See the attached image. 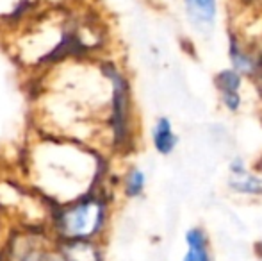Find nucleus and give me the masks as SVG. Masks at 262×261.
Segmentation results:
<instances>
[{
	"label": "nucleus",
	"instance_id": "f257e3e1",
	"mask_svg": "<svg viewBox=\"0 0 262 261\" xmlns=\"http://www.w3.org/2000/svg\"><path fill=\"white\" fill-rule=\"evenodd\" d=\"M31 174H36L39 195L54 206H64L97 190L104 175L97 150L86 143L52 136L38 143L31 157Z\"/></svg>",
	"mask_w": 262,
	"mask_h": 261
},
{
	"label": "nucleus",
	"instance_id": "f03ea898",
	"mask_svg": "<svg viewBox=\"0 0 262 261\" xmlns=\"http://www.w3.org/2000/svg\"><path fill=\"white\" fill-rule=\"evenodd\" d=\"M111 218L109 197L97 188L64 206H54L52 233L55 240L100 242Z\"/></svg>",
	"mask_w": 262,
	"mask_h": 261
},
{
	"label": "nucleus",
	"instance_id": "7ed1b4c3",
	"mask_svg": "<svg viewBox=\"0 0 262 261\" xmlns=\"http://www.w3.org/2000/svg\"><path fill=\"white\" fill-rule=\"evenodd\" d=\"M55 247L41 227H21L9 234L0 261H47Z\"/></svg>",
	"mask_w": 262,
	"mask_h": 261
},
{
	"label": "nucleus",
	"instance_id": "20e7f679",
	"mask_svg": "<svg viewBox=\"0 0 262 261\" xmlns=\"http://www.w3.org/2000/svg\"><path fill=\"white\" fill-rule=\"evenodd\" d=\"M228 59L230 66L245 77L255 79L260 65V54H255L250 45H246L235 32H228Z\"/></svg>",
	"mask_w": 262,
	"mask_h": 261
},
{
	"label": "nucleus",
	"instance_id": "39448f33",
	"mask_svg": "<svg viewBox=\"0 0 262 261\" xmlns=\"http://www.w3.org/2000/svg\"><path fill=\"white\" fill-rule=\"evenodd\" d=\"M189 24L200 34H210L217 18V0H182Z\"/></svg>",
	"mask_w": 262,
	"mask_h": 261
},
{
	"label": "nucleus",
	"instance_id": "423d86ee",
	"mask_svg": "<svg viewBox=\"0 0 262 261\" xmlns=\"http://www.w3.org/2000/svg\"><path fill=\"white\" fill-rule=\"evenodd\" d=\"M55 249L64 261H104L102 244L97 240H59Z\"/></svg>",
	"mask_w": 262,
	"mask_h": 261
},
{
	"label": "nucleus",
	"instance_id": "0eeeda50",
	"mask_svg": "<svg viewBox=\"0 0 262 261\" xmlns=\"http://www.w3.org/2000/svg\"><path fill=\"white\" fill-rule=\"evenodd\" d=\"M152 143L161 156H169L175 152L179 145V134L173 129V124L168 116H159L156 120L152 127Z\"/></svg>",
	"mask_w": 262,
	"mask_h": 261
},
{
	"label": "nucleus",
	"instance_id": "6e6552de",
	"mask_svg": "<svg viewBox=\"0 0 262 261\" xmlns=\"http://www.w3.org/2000/svg\"><path fill=\"white\" fill-rule=\"evenodd\" d=\"M227 186L232 193L243 197H262V175L246 172L243 175H228Z\"/></svg>",
	"mask_w": 262,
	"mask_h": 261
},
{
	"label": "nucleus",
	"instance_id": "1a4fd4ad",
	"mask_svg": "<svg viewBox=\"0 0 262 261\" xmlns=\"http://www.w3.org/2000/svg\"><path fill=\"white\" fill-rule=\"evenodd\" d=\"M243 83H245V75L234 70L232 66L223 68L214 75V88L220 95L223 93H241Z\"/></svg>",
	"mask_w": 262,
	"mask_h": 261
},
{
	"label": "nucleus",
	"instance_id": "9d476101",
	"mask_svg": "<svg viewBox=\"0 0 262 261\" xmlns=\"http://www.w3.org/2000/svg\"><path fill=\"white\" fill-rule=\"evenodd\" d=\"M146 175L141 168L130 167L123 175V193L127 198H138L145 193Z\"/></svg>",
	"mask_w": 262,
	"mask_h": 261
},
{
	"label": "nucleus",
	"instance_id": "9b49d317",
	"mask_svg": "<svg viewBox=\"0 0 262 261\" xmlns=\"http://www.w3.org/2000/svg\"><path fill=\"white\" fill-rule=\"evenodd\" d=\"M184 242L187 249H200V247H210L209 233L202 226H194L184 233Z\"/></svg>",
	"mask_w": 262,
	"mask_h": 261
},
{
	"label": "nucleus",
	"instance_id": "f8f14e48",
	"mask_svg": "<svg viewBox=\"0 0 262 261\" xmlns=\"http://www.w3.org/2000/svg\"><path fill=\"white\" fill-rule=\"evenodd\" d=\"M182 261H212V252L210 247L187 249L186 254L182 256Z\"/></svg>",
	"mask_w": 262,
	"mask_h": 261
},
{
	"label": "nucleus",
	"instance_id": "ddd939ff",
	"mask_svg": "<svg viewBox=\"0 0 262 261\" xmlns=\"http://www.w3.org/2000/svg\"><path fill=\"white\" fill-rule=\"evenodd\" d=\"M228 172H230V175H243L248 172V168H246V163L243 157H234V159L228 163Z\"/></svg>",
	"mask_w": 262,
	"mask_h": 261
},
{
	"label": "nucleus",
	"instance_id": "4468645a",
	"mask_svg": "<svg viewBox=\"0 0 262 261\" xmlns=\"http://www.w3.org/2000/svg\"><path fill=\"white\" fill-rule=\"evenodd\" d=\"M47 261H64L61 258V256H59V252H57V249H55V251L52 252V254H50V258L47 259Z\"/></svg>",
	"mask_w": 262,
	"mask_h": 261
},
{
	"label": "nucleus",
	"instance_id": "2eb2a0df",
	"mask_svg": "<svg viewBox=\"0 0 262 261\" xmlns=\"http://www.w3.org/2000/svg\"><path fill=\"white\" fill-rule=\"evenodd\" d=\"M257 174H259V175H262V159L259 161V163H257Z\"/></svg>",
	"mask_w": 262,
	"mask_h": 261
}]
</instances>
